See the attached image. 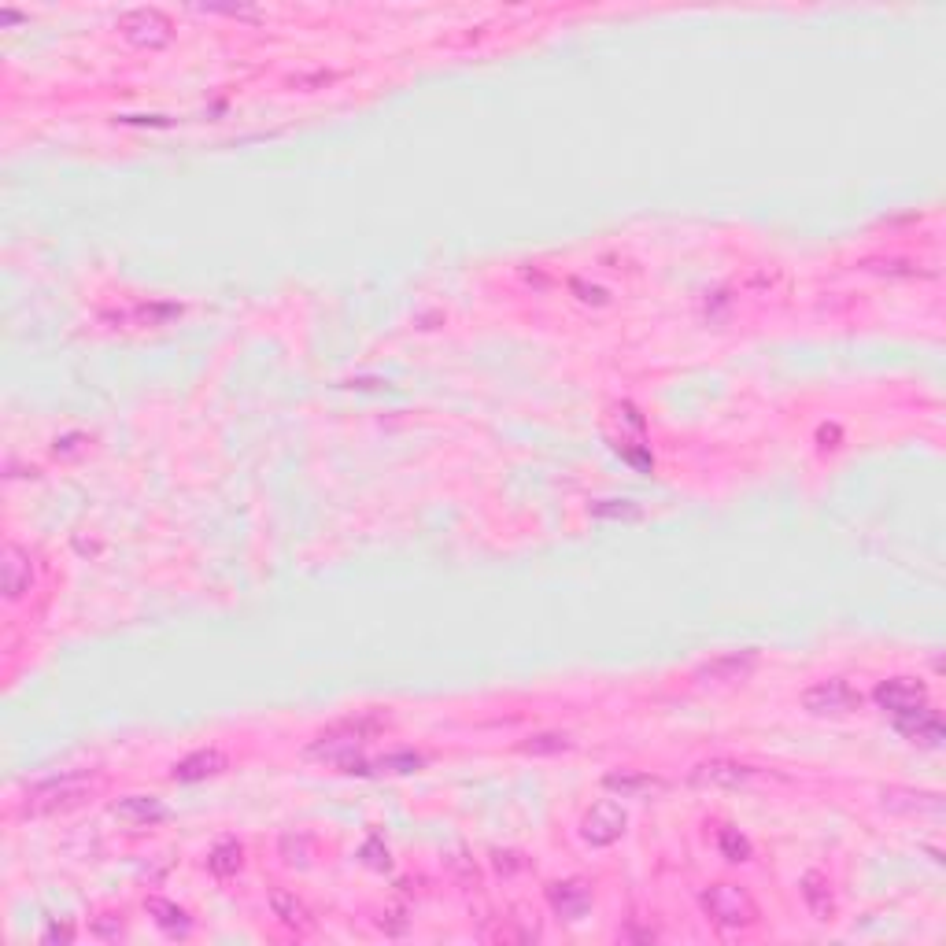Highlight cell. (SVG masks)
<instances>
[{"label": "cell", "mask_w": 946, "mask_h": 946, "mask_svg": "<svg viewBox=\"0 0 946 946\" xmlns=\"http://www.w3.org/2000/svg\"><path fill=\"white\" fill-rule=\"evenodd\" d=\"M89 784L82 777H63V780H45L37 788L26 791L23 813L26 817H41V813H56V810H71L78 802L89 799Z\"/></svg>", "instance_id": "3"}, {"label": "cell", "mask_w": 946, "mask_h": 946, "mask_svg": "<svg viewBox=\"0 0 946 946\" xmlns=\"http://www.w3.org/2000/svg\"><path fill=\"white\" fill-rule=\"evenodd\" d=\"M45 939H49V943H56V939H63V943H67V939H71V928H60V924H52L49 932H45Z\"/></svg>", "instance_id": "30"}, {"label": "cell", "mask_w": 946, "mask_h": 946, "mask_svg": "<svg viewBox=\"0 0 946 946\" xmlns=\"http://www.w3.org/2000/svg\"><path fill=\"white\" fill-rule=\"evenodd\" d=\"M222 769H226V758H222L219 751H196V754H189V758H182V762L174 765V780H182V784H196V780L219 777Z\"/></svg>", "instance_id": "16"}, {"label": "cell", "mask_w": 946, "mask_h": 946, "mask_svg": "<svg viewBox=\"0 0 946 946\" xmlns=\"http://www.w3.org/2000/svg\"><path fill=\"white\" fill-rule=\"evenodd\" d=\"M758 669V651L747 647V651H728V655H717L710 662L699 666V680H721V684H732V680H747Z\"/></svg>", "instance_id": "9"}, {"label": "cell", "mask_w": 946, "mask_h": 946, "mask_svg": "<svg viewBox=\"0 0 946 946\" xmlns=\"http://www.w3.org/2000/svg\"><path fill=\"white\" fill-rule=\"evenodd\" d=\"M717 847H721V854H725L728 862H751L754 858L751 839L743 836L740 828H721V832H717Z\"/></svg>", "instance_id": "21"}, {"label": "cell", "mask_w": 946, "mask_h": 946, "mask_svg": "<svg viewBox=\"0 0 946 946\" xmlns=\"http://www.w3.org/2000/svg\"><path fill=\"white\" fill-rule=\"evenodd\" d=\"M699 906L717 928L725 932H743V928H754L758 924V902L751 898V891L740 884H710L699 895Z\"/></svg>", "instance_id": "2"}, {"label": "cell", "mask_w": 946, "mask_h": 946, "mask_svg": "<svg viewBox=\"0 0 946 946\" xmlns=\"http://www.w3.org/2000/svg\"><path fill=\"white\" fill-rule=\"evenodd\" d=\"M754 777H758V773H754L751 765L714 758V762H703L695 769L692 784H699V788H743V784H751Z\"/></svg>", "instance_id": "10"}, {"label": "cell", "mask_w": 946, "mask_h": 946, "mask_svg": "<svg viewBox=\"0 0 946 946\" xmlns=\"http://www.w3.org/2000/svg\"><path fill=\"white\" fill-rule=\"evenodd\" d=\"M145 906H148V913H152V921H156L167 935H189V928H193V917H189L182 906L167 902V898H148Z\"/></svg>", "instance_id": "19"}, {"label": "cell", "mask_w": 946, "mask_h": 946, "mask_svg": "<svg viewBox=\"0 0 946 946\" xmlns=\"http://www.w3.org/2000/svg\"><path fill=\"white\" fill-rule=\"evenodd\" d=\"M865 270H876V274H902V278H917L921 270L913 263H902V259H865Z\"/></svg>", "instance_id": "26"}, {"label": "cell", "mask_w": 946, "mask_h": 946, "mask_svg": "<svg viewBox=\"0 0 946 946\" xmlns=\"http://www.w3.org/2000/svg\"><path fill=\"white\" fill-rule=\"evenodd\" d=\"M573 743L570 736H562V732H540V736H533L529 743H522L525 754H562L570 751Z\"/></svg>", "instance_id": "24"}, {"label": "cell", "mask_w": 946, "mask_h": 946, "mask_svg": "<svg viewBox=\"0 0 946 946\" xmlns=\"http://www.w3.org/2000/svg\"><path fill=\"white\" fill-rule=\"evenodd\" d=\"M241 865H244V850H241V843H233V839L219 843V847L211 850V858H207V869H211L215 876H233Z\"/></svg>", "instance_id": "20"}, {"label": "cell", "mask_w": 946, "mask_h": 946, "mask_svg": "<svg viewBox=\"0 0 946 946\" xmlns=\"http://www.w3.org/2000/svg\"><path fill=\"white\" fill-rule=\"evenodd\" d=\"M363 858H366V865H374V869H389V850H381L377 839H370V843L363 847Z\"/></svg>", "instance_id": "27"}, {"label": "cell", "mask_w": 946, "mask_h": 946, "mask_svg": "<svg viewBox=\"0 0 946 946\" xmlns=\"http://www.w3.org/2000/svg\"><path fill=\"white\" fill-rule=\"evenodd\" d=\"M592 514L595 518H610V522H636L643 510L632 499H599V503H592Z\"/></svg>", "instance_id": "23"}, {"label": "cell", "mask_w": 946, "mask_h": 946, "mask_svg": "<svg viewBox=\"0 0 946 946\" xmlns=\"http://www.w3.org/2000/svg\"><path fill=\"white\" fill-rule=\"evenodd\" d=\"M377 732H385V717H377V714L344 717L337 725H329L326 732L307 747V754H311V758H329V762L348 765L355 762V754L363 751Z\"/></svg>", "instance_id": "1"}, {"label": "cell", "mask_w": 946, "mask_h": 946, "mask_svg": "<svg viewBox=\"0 0 946 946\" xmlns=\"http://www.w3.org/2000/svg\"><path fill=\"white\" fill-rule=\"evenodd\" d=\"M802 706L810 710L813 717H843V714H854L858 706H862V695L850 688L847 680H817L813 688H806L802 692Z\"/></svg>", "instance_id": "6"}, {"label": "cell", "mask_w": 946, "mask_h": 946, "mask_svg": "<svg viewBox=\"0 0 946 946\" xmlns=\"http://www.w3.org/2000/svg\"><path fill=\"white\" fill-rule=\"evenodd\" d=\"M625 825H629L625 810H621L618 802L603 799L581 817V836L584 843H592V847H610V843H618V839L625 836Z\"/></svg>", "instance_id": "7"}, {"label": "cell", "mask_w": 946, "mask_h": 946, "mask_svg": "<svg viewBox=\"0 0 946 946\" xmlns=\"http://www.w3.org/2000/svg\"><path fill=\"white\" fill-rule=\"evenodd\" d=\"M270 910H274V917H278L285 928H292V932H315V913L307 910L304 898H296L292 891H285V887H274L270 891Z\"/></svg>", "instance_id": "12"}, {"label": "cell", "mask_w": 946, "mask_h": 946, "mask_svg": "<svg viewBox=\"0 0 946 946\" xmlns=\"http://www.w3.org/2000/svg\"><path fill=\"white\" fill-rule=\"evenodd\" d=\"M610 791H618L621 799H647V795H655V791H662L666 784L658 777H651V773H632V769H621V773H607V780H603Z\"/></svg>", "instance_id": "17"}, {"label": "cell", "mask_w": 946, "mask_h": 946, "mask_svg": "<svg viewBox=\"0 0 946 946\" xmlns=\"http://www.w3.org/2000/svg\"><path fill=\"white\" fill-rule=\"evenodd\" d=\"M422 765H425L422 754L400 751V754H385V758H377L374 765H366V773H418Z\"/></svg>", "instance_id": "22"}, {"label": "cell", "mask_w": 946, "mask_h": 946, "mask_svg": "<svg viewBox=\"0 0 946 946\" xmlns=\"http://www.w3.org/2000/svg\"><path fill=\"white\" fill-rule=\"evenodd\" d=\"M573 292H581L584 304H607V289H599V285H584V281H573Z\"/></svg>", "instance_id": "28"}, {"label": "cell", "mask_w": 946, "mask_h": 946, "mask_svg": "<svg viewBox=\"0 0 946 946\" xmlns=\"http://www.w3.org/2000/svg\"><path fill=\"white\" fill-rule=\"evenodd\" d=\"M119 30L137 49H163L174 37V23L159 8H130V12H122Z\"/></svg>", "instance_id": "4"}, {"label": "cell", "mask_w": 946, "mask_h": 946, "mask_svg": "<svg viewBox=\"0 0 946 946\" xmlns=\"http://www.w3.org/2000/svg\"><path fill=\"white\" fill-rule=\"evenodd\" d=\"M898 732L902 736H910L913 743H921V747H939L946 736L943 721H939V714H935L932 706L928 710H921V714L906 717V721H898Z\"/></svg>", "instance_id": "15"}, {"label": "cell", "mask_w": 946, "mask_h": 946, "mask_svg": "<svg viewBox=\"0 0 946 946\" xmlns=\"http://www.w3.org/2000/svg\"><path fill=\"white\" fill-rule=\"evenodd\" d=\"M311 854H315V847H311V839L307 836L281 839V858H285V865H307L311 862Z\"/></svg>", "instance_id": "25"}, {"label": "cell", "mask_w": 946, "mask_h": 946, "mask_svg": "<svg viewBox=\"0 0 946 946\" xmlns=\"http://www.w3.org/2000/svg\"><path fill=\"white\" fill-rule=\"evenodd\" d=\"M115 817L134 828H148V825L167 821V806H163L156 795H130V799L115 802Z\"/></svg>", "instance_id": "14"}, {"label": "cell", "mask_w": 946, "mask_h": 946, "mask_svg": "<svg viewBox=\"0 0 946 946\" xmlns=\"http://www.w3.org/2000/svg\"><path fill=\"white\" fill-rule=\"evenodd\" d=\"M30 584H34V566H30V558H26L15 544H8L4 547V558H0V588H4V599H8V603L23 599V595L30 592Z\"/></svg>", "instance_id": "11"}, {"label": "cell", "mask_w": 946, "mask_h": 946, "mask_svg": "<svg viewBox=\"0 0 946 946\" xmlns=\"http://www.w3.org/2000/svg\"><path fill=\"white\" fill-rule=\"evenodd\" d=\"M873 699L880 703L884 714H891L895 725L913 714H921V710H928V688H924L921 680H910V677H895V680L876 684Z\"/></svg>", "instance_id": "5"}, {"label": "cell", "mask_w": 946, "mask_h": 946, "mask_svg": "<svg viewBox=\"0 0 946 946\" xmlns=\"http://www.w3.org/2000/svg\"><path fill=\"white\" fill-rule=\"evenodd\" d=\"M547 902L558 917L566 921H581L584 913L592 910V887L584 880H558V884L547 887Z\"/></svg>", "instance_id": "8"}, {"label": "cell", "mask_w": 946, "mask_h": 946, "mask_svg": "<svg viewBox=\"0 0 946 946\" xmlns=\"http://www.w3.org/2000/svg\"><path fill=\"white\" fill-rule=\"evenodd\" d=\"M884 806L891 813H928V817H939V813H943V795H939V791L887 788Z\"/></svg>", "instance_id": "13"}, {"label": "cell", "mask_w": 946, "mask_h": 946, "mask_svg": "<svg viewBox=\"0 0 946 946\" xmlns=\"http://www.w3.org/2000/svg\"><path fill=\"white\" fill-rule=\"evenodd\" d=\"M492 862H496L499 873H514V869H525L522 858H518V854H510V850H507V854H503V850H496V854H492Z\"/></svg>", "instance_id": "29"}, {"label": "cell", "mask_w": 946, "mask_h": 946, "mask_svg": "<svg viewBox=\"0 0 946 946\" xmlns=\"http://www.w3.org/2000/svg\"><path fill=\"white\" fill-rule=\"evenodd\" d=\"M802 898L817 921H828L836 913V898H832V887L821 873H806L802 876Z\"/></svg>", "instance_id": "18"}]
</instances>
